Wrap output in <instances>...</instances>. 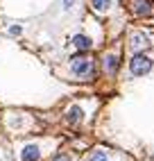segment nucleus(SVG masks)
Listing matches in <instances>:
<instances>
[{
  "mask_svg": "<svg viewBox=\"0 0 154 161\" xmlns=\"http://www.w3.org/2000/svg\"><path fill=\"white\" fill-rule=\"evenodd\" d=\"M102 64H104V73L107 75H116L118 68H120V55H118V52H109Z\"/></svg>",
  "mask_w": 154,
  "mask_h": 161,
  "instance_id": "obj_5",
  "label": "nucleus"
},
{
  "mask_svg": "<svg viewBox=\"0 0 154 161\" xmlns=\"http://www.w3.org/2000/svg\"><path fill=\"white\" fill-rule=\"evenodd\" d=\"M66 120H68L70 125H80L84 120V109H82L80 104H73L70 109H68V114H66Z\"/></svg>",
  "mask_w": 154,
  "mask_h": 161,
  "instance_id": "obj_6",
  "label": "nucleus"
},
{
  "mask_svg": "<svg viewBox=\"0 0 154 161\" xmlns=\"http://www.w3.org/2000/svg\"><path fill=\"white\" fill-rule=\"evenodd\" d=\"M9 34H20V27L14 25V27H9Z\"/></svg>",
  "mask_w": 154,
  "mask_h": 161,
  "instance_id": "obj_13",
  "label": "nucleus"
},
{
  "mask_svg": "<svg viewBox=\"0 0 154 161\" xmlns=\"http://www.w3.org/2000/svg\"><path fill=\"white\" fill-rule=\"evenodd\" d=\"M52 161H70V157H68V154H54Z\"/></svg>",
  "mask_w": 154,
  "mask_h": 161,
  "instance_id": "obj_12",
  "label": "nucleus"
},
{
  "mask_svg": "<svg viewBox=\"0 0 154 161\" xmlns=\"http://www.w3.org/2000/svg\"><path fill=\"white\" fill-rule=\"evenodd\" d=\"M152 46V36L147 34V32H140V30H134L129 32V50L131 52H140Z\"/></svg>",
  "mask_w": 154,
  "mask_h": 161,
  "instance_id": "obj_3",
  "label": "nucleus"
},
{
  "mask_svg": "<svg viewBox=\"0 0 154 161\" xmlns=\"http://www.w3.org/2000/svg\"><path fill=\"white\" fill-rule=\"evenodd\" d=\"M129 9L134 16H152L154 14V3L152 0H129Z\"/></svg>",
  "mask_w": 154,
  "mask_h": 161,
  "instance_id": "obj_4",
  "label": "nucleus"
},
{
  "mask_svg": "<svg viewBox=\"0 0 154 161\" xmlns=\"http://www.w3.org/2000/svg\"><path fill=\"white\" fill-rule=\"evenodd\" d=\"M111 5H113V0H93V12L104 14V12L111 9Z\"/></svg>",
  "mask_w": 154,
  "mask_h": 161,
  "instance_id": "obj_9",
  "label": "nucleus"
},
{
  "mask_svg": "<svg viewBox=\"0 0 154 161\" xmlns=\"http://www.w3.org/2000/svg\"><path fill=\"white\" fill-rule=\"evenodd\" d=\"M70 73L75 75L77 80H82V82H93L95 75H97V68H95L93 57L75 55V57L70 59Z\"/></svg>",
  "mask_w": 154,
  "mask_h": 161,
  "instance_id": "obj_1",
  "label": "nucleus"
},
{
  "mask_svg": "<svg viewBox=\"0 0 154 161\" xmlns=\"http://www.w3.org/2000/svg\"><path fill=\"white\" fill-rule=\"evenodd\" d=\"M152 59L147 55H143V52H134L129 59V73L134 75V77H145V75L152 70Z\"/></svg>",
  "mask_w": 154,
  "mask_h": 161,
  "instance_id": "obj_2",
  "label": "nucleus"
},
{
  "mask_svg": "<svg viewBox=\"0 0 154 161\" xmlns=\"http://www.w3.org/2000/svg\"><path fill=\"white\" fill-rule=\"evenodd\" d=\"M61 5H63V9H66V12H68V9H73L75 0H61Z\"/></svg>",
  "mask_w": 154,
  "mask_h": 161,
  "instance_id": "obj_11",
  "label": "nucleus"
},
{
  "mask_svg": "<svg viewBox=\"0 0 154 161\" xmlns=\"http://www.w3.org/2000/svg\"><path fill=\"white\" fill-rule=\"evenodd\" d=\"M89 161H107V154L102 152V150H97V152H93V154L89 157Z\"/></svg>",
  "mask_w": 154,
  "mask_h": 161,
  "instance_id": "obj_10",
  "label": "nucleus"
},
{
  "mask_svg": "<svg viewBox=\"0 0 154 161\" xmlns=\"http://www.w3.org/2000/svg\"><path fill=\"white\" fill-rule=\"evenodd\" d=\"M39 157H41V152H39L36 145H25L23 152H20V159L23 161H39Z\"/></svg>",
  "mask_w": 154,
  "mask_h": 161,
  "instance_id": "obj_8",
  "label": "nucleus"
},
{
  "mask_svg": "<svg viewBox=\"0 0 154 161\" xmlns=\"http://www.w3.org/2000/svg\"><path fill=\"white\" fill-rule=\"evenodd\" d=\"M73 46L80 50V52H86V50L93 48V41L86 36V34H75V36H73Z\"/></svg>",
  "mask_w": 154,
  "mask_h": 161,
  "instance_id": "obj_7",
  "label": "nucleus"
}]
</instances>
